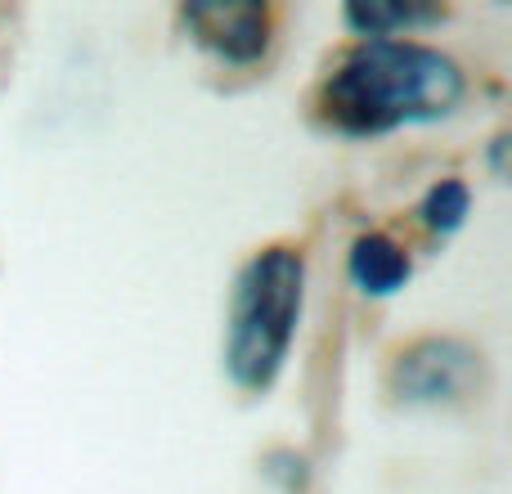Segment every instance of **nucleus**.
I'll return each mask as SVG.
<instances>
[{"mask_svg":"<svg viewBox=\"0 0 512 494\" xmlns=\"http://www.w3.org/2000/svg\"><path fill=\"white\" fill-rule=\"evenodd\" d=\"M463 99V72L418 41H364L328 77L324 108L346 135H382L409 122L450 117Z\"/></svg>","mask_w":512,"mask_h":494,"instance_id":"1","label":"nucleus"},{"mask_svg":"<svg viewBox=\"0 0 512 494\" xmlns=\"http://www.w3.org/2000/svg\"><path fill=\"white\" fill-rule=\"evenodd\" d=\"M301 297H306V261L288 247H270L243 265L225 342V364L239 387H270L279 378L301 319Z\"/></svg>","mask_w":512,"mask_h":494,"instance_id":"2","label":"nucleus"},{"mask_svg":"<svg viewBox=\"0 0 512 494\" xmlns=\"http://www.w3.org/2000/svg\"><path fill=\"white\" fill-rule=\"evenodd\" d=\"M185 27L194 32V41L203 50L221 54L230 63H252L265 54V41H270V14L261 5H189Z\"/></svg>","mask_w":512,"mask_h":494,"instance_id":"3","label":"nucleus"},{"mask_svg":"<svg viewBox=\"0 0 512 494\" xmlns=\"http://www.w3.org/2000/svg\"><path fill=\"white\" fill-rule=\"evenodd\" d=\"M472 378H477V355L463 342H450V337H445V342L432 337V342L414 346L396 369L400 391H405L409 400H423V405L463 396V391L472 387Z\"/></svg>","mask_w":512,"mask_h":494,"instance_id":"4","label":"nucleus"},{"mask_svg":"<svg viewBox=\"0 0 512 494\" xmlns=\"http://www.w3.org/2000/svg\"><path fill=\"white\" fill-rule=\"evenodd\" d=\"M351 279L373 297H391L409 279V256L387 234H364L351 247Z\"/></svg>","mask_w":512,"mask_h":494,"instance_id":"5","label":"nucleus"},{"mask_svg":"<svg viewBox=\"0 0 512 494\" xmlns=\"http://www.w3.org/2000/svg\"><path fill=\"white\" fill-rule=\"evenodd\" d=\"M436 18H441V9H427V5H351L346 9V23L355 32H364L369 41H396V32L436 23Z\"/></svg>","mask_w":512,"mask_h":494,"instance_id":"6","label":"nucleus"},{"mask_svg":"<svg viewBox=\"0 0 512 494\" xmlns=\"http://www.w3.org/2000/svg\"><path fill=\"white\" fill-rule=\"evenodd\" d=\"M463 216H468V189H463L459 180H441V185L423 198V221L432 225V230H441V234L459 230Z\"/></svg>","mask_w":512,"mask_h":494,"instance_id":"7","label":"nucleus"}]
</instances>
